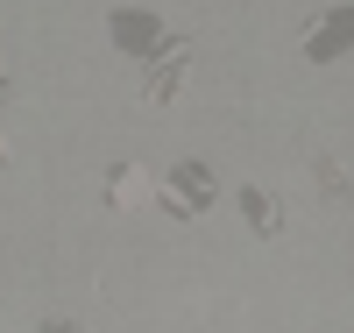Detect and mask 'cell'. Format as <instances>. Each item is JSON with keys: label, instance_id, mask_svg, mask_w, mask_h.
Here are the masks:
<instances>
[{"label": "cell", "instance_id": "1", "mask_svg": "<svg viewBox=\"0 0 354 333\" xmlns=\"http://www.w3.org/2000/svg\"><path fill=\"white\" fill-rule=\"evenodd\" d=\"M205 206H213V177H205L198 163L170 170V213H177V220H192V213H205Z\"/></svg>", "mask_w": 354, "mask_h": 333}, {"label": "cell", "instance_id": "2", "mask_svg": "<svg viewBox=\"0 0 354 333\" xmlns=\"http://www.w3.org/2000/svg\"><path fill=\"white\" fill-rule=\"evenodd\" d=\"M241 213H248V227H262V234H283V206L270 199V192H241Z\"/></svg>", "mask_w": 354, "mask_h": 333}, {"label": "cell", "instance_id": "3", "mask_svg": "<svg viewBox=\"0 0 354 333\" xmlns=\"http://www.w3.org/2000/svg\"><path fill=\"white\" fill-rule=\"evenodd\" d=\"M149 192H156V177H149V170H135V163L113 170V206H142Z\"/></svg>", "mask_w": 354, "mask_h": 333}, {"label": "cell", "instance_id": "4", "mask_svg": "<svg viewBox=\"0 0 354 333\" xmlns=\"http://www.w3.org/2000/svg\"><path fill=\"white\" fill-rule=\"evenodd\" d=\"M177 85H185V50H170V64L156 71V85H149V100L163 107V100H177Z\"/></svg>", "mask_w": 354, "mask_h": 333}]
</instances>
